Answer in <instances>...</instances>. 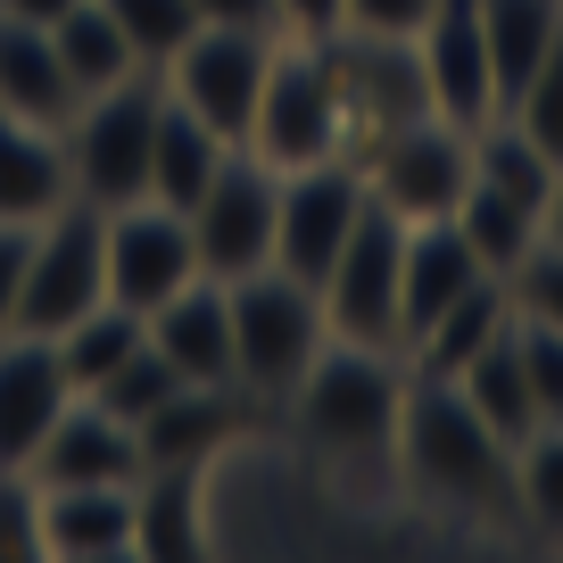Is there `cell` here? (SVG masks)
Masks as SVG:
<instances>
[{
    "mask_svg": "<svg viewBox=\"0 0 563 563\" xmlns=\"http://www.w3.org/2000/svg\"><path fill=\"white\" fill-rule=\"evenodd\" d=\"M398 415H406V356L365 340H323L299 389L282 398L290 440L349 489L398 481Z\"/></svg>",
    "mask_w": 563,
    "mask_h": 563,
    "instance_id": "obj_1",
    "label": "cell"
},
{
    "mask_svg": "<svg viewBox=\"0 0 563 563\" xmlns=\"http://www.w3.org/2000/svg\"><path fill=\"white\" fill-rule=\"evenodd\" d=\"M398 481L464 522H514V448L473 415L456 382L406 365V415H398Z\"/></svg>",
    "mask_w": 563,
    "mask_h": 563,
    "instance_id": "obj_2",
    "label": "cell"
},
{
    "mask_svg": "<svg viewBox=\"0 0 563 563\" xmlns=\"http://www.w3.org/2000/svg\"><path fill=\"white\" fill-rule=\"evenodd\" d=\"M241 150H257L274 175L316 166V158H356L349 150V91H340L332 42H307V34L274 42L265 84H257V117H249Z\"/></svg>",
    "mask_w": 563,
    "mask_h": 563,
    "instance_id": "obj_3",
    "label": "cell"
},
{
    "mask_svg": "<svg viewBox=\"0 0 563 563\" xmlns=\"http://www.w3.org/2000/svg\"><path fill=\"white\" fill-rule=\"evenodd\" d=\"M323 340H332V323H323L316 282L282 274V265L232 282V382H241L265 415H282V398L299 389V373L316 365Z\"/></svg>",
    "mask_w": 563,
    "mask_h": 563,
    "instance_id": "obj_4",
    "label": "cell"
},
{
    "mask_svg": "<svg viewBox=\"0 0 563 563\" xmlns=\"http://www.w3.org/2000/svg\"><path fill=\"white\" fill-rule=\"evenodd\" d=\"M158 108H166L158 67L133 75V84L91 91V100L75 108V117H67L75 199H91V208H133V199H150V141H158Z\"/></svg>",
    "mask_w": 563,
    "mask_h": 563,
    "instance_id": "obj_5",
    "label": "cell"
},
{
    "mask_svg": "<svg viewBox=\"0 0 563 563\" xmlns=\"http://www.w3.org/2000/svg\"><path fill=\"white\" fill-rule=\"evenodd\" d=\"M365 166V191L382 199L389 216L406 224H431V216H456L464 183H473V124H448V117H406L389 133H373L356 150Z\"/></svg>",
    "mask_w": 563,
    "mask_h": 563,
    "instance_id": "obj_6",
    "label": "cell"
},
{
    "mask_svg": "<svg viewBox=\"0 0 563 563\" xmlns=\"http://www.w3.org/2000/svg\"><path fill=\"white\" fill-rule=\"evenodd\" d=\"M108 299V208L67 199L58 216L34 224V257H25V290H18V323L9 332H67L75 316Z\"/></svg>",
    "mask_w": 563,
    "mask_h": 563,
    "instance_id": "obj_7",
    "label": "cell"
},
{
    "mask_svg": "<svg viewBox=\"0 0 563 563\" xmlns=\"http://www.w3.org/2000/svg\"><path fill=\"white\" fill-rule=\"evenodd\" d=\"M398 265H406V216H389L382 199H365L349 249L332 257V274L316 282L332 340H365V349H398ZM406 356V349H398Z\"/></svg>",
    "mask_w": 563,
    "mask_h": 563,
    "instance_id": "obj_8",
    "label": "cell"
},
{
    "mask_svg": "<svg viewBox=\"0 0 563 563\" xmlns=\"http://www.w3.org/2000/svg\"><path fill=\"white\" fill-rule=\"evenodd\" d=\"M274 199H282V175L257 150H232V158L216 166V183L191 199L199 274H216V282L265 274V265H274Z\"/></svg>",
    "mask_w": 563,
    "mask_h": 563,
    "instance_id": "obj_9",
    "label": "cell"
},
{
    "mask_svg": "<svg viewBox=\"0 0 563 563\" xmlns=\"http://www.w3.org/2000/svg\"><path fill=\"white\" fill-rule=\"evenodd\" d=\"M365 166L356 158H316V166H290L274 199V265L299 282H323L332 257L349 249L356 216H365Z\"/></svg>",
    "mask_w": 563,
    "mask_h": 563,
    "instance_id": "obj_10",
    "label": "cell"
},
{
    "mask_svg": "<svg viewBox=\"0 0 563 563\" xmlns=\"http://www.w3.org/2000/svg\"><path fill=\"white\" fill-rule=\"evenodd\" d=\"M274 42H282V34H232V25H199V34L158 67V84L175 91L199 124H216L224 141H249V117H257V84H265Z\"/></svg>",
    "mask_w": 563,
    "mask_h": 563,
    "instance_id": "obj_11",
    "label": "cell"
},
{
    "mask_svg": "<svg viewBox=\"0 0 563 563\" xmlns=\"http://www.w3.org/2000/svg\"><path fill=\"white\" fill-rule=\"evenodd\" d=\"M199 282V241H191V216L166 208V199H133V208H108V299L150 316Z\"/></svg>",
    "mask_w": 563,
    "mask_h": 563,
    "instance_id": "obj_12",
    "label": "cell"
},
{
    "mask_svg": "<svg viewBox=\"0 0 563 563\" xmlns=\"http://www.w3.org/2000/svg\"><path fill=\"white\" fill-rule=\"evenodd\" d=\"M265 406L249 398L241 382H183L158 415H141V464H191V473H216V456L265 431Z\"/></svg>",
    "mask_w": 563,
    "mask_h": 563,
    "instance_id": "obj_13",
    "label": "cell"
},
{
    "mask_svg": "<svg viewBox=\"0 0 563 563\" xmlns=\"http://www.w3.org/2000/svg\"><path fill=\"white\" fill-rule=\"evenodd\" d=\"M332 67H340V91H349V150H365L373 133H389V124H406V117H440L415 42L332 34Z\"/></svg>",
    "mask_w": 563,
    "mask_h": 563,
    "instance_id": "obj_14",
    "label": "cell"
},
{
    "mask_svg": "<svg viewBox=\"0 0 563 563\" xmlns=\"http://www.w3.org/2000/svg\"><path fill=\"white\" fill-rule=\"evenodd\" d=\"M431 108L448 124H489L497 117V75H489V34H481V0H440L431 25L415 34Z\"/></svg>",
    "mask_w": 563,
    "mask_h": 563,
    "instance_id": "obj_15",
    "label": "cell"
},
{
    "mask_svg": "<svg viewBox=\"0 0 563 563\" xmlns=\"http://www.w3.org/2000/svg\"><path fill=\"white\" fill-rule=\"evenodd\" d=\"M25 473H34L42 489H75V481H141V431L124 415H108L100 398L75 389V398L58 406V422L42 431V448H34Z\"/></svg>",
    "mask_w": 563,
    "mask_h": 563,
    "instance_id": "obj_16",
    "label": "cell"
},
{
    "mask_svg": "<svg viewBox=\"0 0 563 563\" xmlns=\"http://www.w3.org/2000/svg\"><path fill=\"white\" fill-rule=\"evenodd\" d=\"M473 282H489V265L473 257V241H464L456 216L406 224V265H398V349H406V340H415L431 316H448V307H456ZM497 282H506V274H497Z\"/></svg>",
    "mask_w": 563,
    "mask_h": 563,
    "instance_id": "obj_17",
    "label": "cell"
},
{
    "mask_svg": "<svg viewBox=\"0 0 563 563\" xmlns=\"http://www.w3.org/2000/svg\"><path fill=\"white\" fill-rule=\"evenodd\" d=\"M67 365L42 332H0V464H34L42 431L67 406Z\"/></svg>",
    "mask_w": 563,
    "mask_h": 563,
    "instance_id": "obj_18",
    "label": "cell"
},
{
    "mask_svg": "<svg viewBox=\"0 0 563 563\" xmlns=\"http://www.w3.org/2000/svg\"><path fill=\"white\" fill-rule=\"evenodd\" d=\"M133 555V481L42 489V563H124Z\"/></svg>",
    "mask_w": 563,
    "mask_h": 563,
    "instance_id": "obj_19",
    "label": "cell"
},
{
    "mask_svg": "<svg viewBox=\"0 0 563 563\" xmlns=\"http://www.w3.org/2000/svg\"><path fill=\"white\" fill-rule=\"evenodd\" d=\"M150 349L183 373V382H232V282L199 274L183 282L166 307H150Z\"/></svg>",
    "mask_w": 563,
    "mask_h": 563,
    "instance_id": "obj_20",
    "label": "cell"
},
{
    "mask_svg": "<svg viewBox=\"0 0 563 563\" xmlns=\"http://www.w3.org/2000/svg\"><path fill=\"white\" fill-rule=\"evenodd\" d=\"M133 555L141 563L208 555V473H191V464H141V481H133Z\"/></svg>",
    "mask_w": 563,
    "mask_h": 563,
    "instance_id": "obj_21",
    "label": "cell"
},
{
    "mask_svg": "<svg viewBox=\"0 0 563 563\" xmlns=\"http://www.w3.org/2000/svg\"><path fill=\"white\" fill-rule=\"evenodd\" d=\"M75 199V166H67V133L58 124H25L0 117V224H42Z\"/></svg>",
    "mask_w": 563,
    "mask_h": 563,
    "instance_id": "obj_22",
    "label": "cell"
},
{
    "mask_svg": "<svg viewBox=\"0 0 563 563\" xmlns=\"http://www.w3.org/2000/svg\"><path fill=\"white\" fill-rule=\"evenodd\" d=\"M75 108H84V91H75L67 58H58V42H51V25L0 18V117L58 124V133H67Z\"/></svg>",
    "mask_w": 563,
    "mask_h": 563,
    "instance_id": "obj_23",
    "label": "cell"
},
{
    "mask_svg": "<svg viewBox=\"0 0 563 563\" xmlns=\"http://www.w3.org/2000/svg\"><path fill=\"white\" fill-rule=\"evenodd\" d=\"M506 323H514V290L489 274V282H473V290H464V299L448 307V316H431L415 340H406V365H415V373H431V382H456V373L473 365V356L489 349V340L506 332Z\"/></svg>",
    "mask_w": 563,
    "mask_h": 563,
    "instance_id": "obj_24",
    "label": "cell"
},
{
    "mask_svg": "<svg viewBox=\"0 0 563 563\" xmlns=\"http://www.w3.org/2000/svg\"><path fill=\"white\" fill-rule=\"evenodd\" d=\"M232 150H241V141H224L216 124H199L191 108L166 91V108H158V141H150V199H166V208L191 216V199L216 183V166H224Z\"/></svg>",
    "mask_w": 563,
    "mask_h": 563,
    "instance_id": "obj_25",
    "label": "cell"
},
{
    "mask_svg": "<svg viewBox=\"0 0 563 563\" xmlns=\"http://www.w3.org/2000/svg\"><path fill=\"white\" fill-rule=\"evenodd\" d=\"M481 34H489V75L506 108L530 84V67L563 42V0H481Z\"/></svg>",
    "mask_w": 563,
    "mask_h": 563,
    "instance_id": "obj_26",
    "label": "cell"
},
{
    "mask_svg": "<svg viewBox=\"0 0 563 563\" xmlns=\"http://www.w3.org/2000/svg\"><path fill=\"white\" fill-rule=\"evenodd\" d=\"M456 389L473 398V415L489 422L506 448H522L530 431H539V398H530V373H522V349H514V323L489 340V349L473 356V365L456 373Z\"/></svg>",
    "mask_w": 563,
    "mask_h": 563,
    "instance_id": "obj_27",
    "label": "cell"
},
{
    "mask_svg": "<svg viewBox=\"0 0 563 563\" xmlns=\"http://www.w3.org/2000/svg\"><path fill=\"white\" fill-rule=\"evenodd\" d=\"M51 42H58V58H67V75H75V91H108V84H133V75H150L141 67V51H133V34H124L117 18H108L100 0H75L67 18L51 25Z\"/></svg>",
    "mask_w": 563,
    "mask_h": 563,
    "instance_id": "obj_28",
    "label": "cell"
},
{
    "mask_svg": "<svg viewBox=\"0 0 563 563\" xmlns=\"http://www.w3.org/2000/svg\"><path fill=\"white\" fill-rule=\"evenodd\" d=\"M456 224H464V241H473V257L489 265V274H514V265H522L530 249H539L547 216L530 208V199L497 191V183H464V199H456Z\"/></svg>",
    "mask_w": 563,
    "mask_h": 563,
    "instance_id": "obj_29",
    "label": "cell"
},
{
    "mask_svg": "<svg viewBox=\"0 0 563 563\" xmlns=\"http://www.w3.org/2000/svg\"><path fill=\"white\" fill-rule=\"evenodd\" d=\"M150 340V323L133 316V307H117V299H100L91 316H75L67 332H51V349H58V365H67V389H100L108 373L124 365V356Z\"/></svg>",
    "mask_w": 563,
    "mask_h": 563,
    "instance_id": "obj_30",
    "label": "cell"
},
{
    "mask_svg": "<svg viewBox=\"0 0 563 563\" xmlns=\"http://www.w3.org/2000/svg\"><path fill=\"white\" fill-rule=\"evenodd\" d=\"M555 175H563V166L547 158V150H539V141H530L514 117L473 124V183H497V191L530 199V208L547 216V191H555Z\"/></svg>",
    "mask_w": 563,
    "mask_h": 563,
    "instance_id": "obj_31",
    "label": "cell"
},
{
    "mask_svg": "<svg viewBox=\"0 0 563 563\" xmlns=\"http://www.w3.org/2000/svg\"><path fill=\"white\" fill-rule=\"evenodd\" d=\"M514 522H539L563 539V422H539L514 448Z\"/></svg>",
    "mask_w": 563,
    "mask_h": 563,
    "instance_id": "obj_32",
    "label": "cell"
},
{
    "mask_svg": "<svg viewBox=\"0 0 563 563\" xmlns=\"http://www.w3.org/2000/svg\"><path fill=\"white\" fill-rule=\"evenodd\" d=\"M175 389H183V373H175V365H166V356H158V349H150V340H141V349H133V356H124V365H117V373H108V382H100V389H84V398H100V406H108V415H124V422H133V431H141V415H158V406H166V398H175Z\"/></svg>",
    "mask_w": 563,
    "mask_h": 563,
    "instance_id": "obj_33",
    "label": "cell"
},
{
    "mask_svg": "<svg viewBox=\"0 0 563 563\" xmlns=\"http://www.w3.org/2000/svg\"><path fill=\"white\" fill-rule=\"evenodd\" d=\"M100 9L124 25V34H133L141 67H166V58L199 34V9H191V0H100Z\"/></svg>",
    "mask_w": 563,
    "mask_h": 563,
    "instance_id": "obj_34",
    "label": "cell"
},
{
    "mask_svg": "<svg viewBox=\"0 0 563 563\" xmlns=\"http://www.w3.org/2000/svg\"><path fill=\"white\" fill-rule=\"evenodd\" d=\"M497 117H514V124H522V133L547 150V158L563 166V42L539 58V67H530V84L514 91V100L497 108Z\"/></svg>",
    "mask_w": 563,
    "mask_h": 563,
    "instance_id": "obj_35",
    "label": "cell"
},
{
    "mask_svg": "<svg viewBox=\"0 0 563 563\" xmlns=\"http://www.w3.org/2000/svg\"><path fill=\"white\" fill-rule=\"evenodd\" d=\"M0 563H42V481L0 464Z\"/></svg>",
    "mask_w": 563,
    "mask_h": 563,
    "instance_id": "obj_36",
    "label": "cell"
},
{
    "mask_svg": "<svg viewBox=\"0 0 563 563\" xmlns=\"http://www.w3.org/2000/svg\"><path fill=\"white\" fill-rule=\"evenodd\" d=\"M506 290H514V316H539V323H555V332H563V241H547V232H539V249L506 274Z\"/></svg>",
    "mask_w": 563,
    "mask_h": 563,
    "instance_id": "obj_37",
    "label": "cell"
},
{
    "mask_svg": "<svg viewBox=\"0 0 563 563\" xmlns=\"http://www.w3.org/2000/svg\"><path fill=\"white\" fill-rule=\"evenodd\" d=\"M440 0H340V34H373V42H415L431 25Z\"/></svg>",
    "mask_w": 563,
    "mask_h": 563,
    "instance_id": "obj_38",
    "label": "cell"
},
{
    "mask_svg": "<svg viewBox=\"0 0 563 563\" xmlns=\"http://www.w3.org/2000/svg\"><path fill=\"white\" fill-rule=\"evenodd\" d=\"M199 25H232V34H290L282 25V0H191Z\"/></svg>",
    "mask_w": 563,
    "mask_h": 563,
    "instance_id": "obj_39",
    "label": "cell"
},
{
    "mask_svg": "<svg viewBox=\"0 0 563 563\" xmlns=\"http://www.w3.org/2000/svg\"><path fill=\"white\" fill-rule=\"evenodd\" d=\"M25 257H34V224H0V332H9V323H18Z\"/></svg>",
    "mask_w": 563,
    "mask_h": 563,
    "instance_id": "obj_40",
    "label": "cell"
},
{
    "mask_svg": "<svg viewBox=\"0 0 563 563\" xmlns=\"http://www.w3.org/2000/svg\"><path fill=\"white\" fill-rule=\"evenodd\" d=\"M282 25L307 42H332L340 34V0H282Z\"/></svg>",
    "mask_w": 563,
    "mask_h": 563,
    "instance_id": "obj_41",
    "label": "cell"
},
{
    "mask_svg": "<svg viewBox=\"0 0 563 563\" xmlns=\"http://www.w3.org/2000/svg\"><path fill=\"white\" fill-rule=\"evenodd\" d=\"M75 0H0V18H18V25H58Z\"/></svg>",
    "mask_w": 563,
    "mask_h": 563,
    "instance_id": "obj_42",
    "label": "cell"
},
{
    "mask_svg": "<svg viewBox=\"0 0 563 563\" xmlns=\"http://www.w3.org/2000/svg\"><path fill=\"white\" fill-rule=\"evenodd\" d=\"M547 241H563V175H555V191H547Z\"/></svg>",
    "mask_w": 563,
    "mask_h": 563,
    "instance_id": "obj_43",
    "label": "cell"
}]
</instances>
